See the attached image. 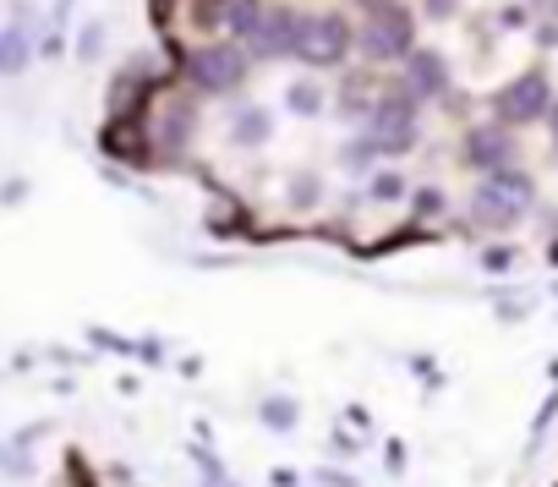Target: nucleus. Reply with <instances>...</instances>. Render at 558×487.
Returning a JSON list of instances; mask_svg holds the SVG:
<instances>
[{"label":"nucleus","instance_id":"f257e3e1","mask_svg":"<svg viewBox=\"0 0 558 487\" xmlns=\"http://www.w3.org/2000/svg\"><path fill=\"white\" fill-rule=\"evenodd\" d=\"M416 12L411 7H378V12H367L362 17V28H356V56H362V66L367 72H384V66H405V56L416 50Z\"/></svg>","mask_w":558,"mask_h":487},{"label":"nucleus","instance_id":"f03ea898","mask_svg":"<svg viewBox=\"0 0 558 487\" xmlns=\"http://www.w3.org/2000/svg\"><path fill=\"white\" fill-rule=\"evenodd\" d=\"M362 137L373 143L378 159H405V154L422 143V105H416L400 83H389V88L378 94V105H373Z\"/></svg>","mask_w":558,"mask_h":487},{"label":"nucleus","instance_id":"7ed1b4c3","mask_svg":"<svg viewBox=\"0 0 558 487\" xmlns=\"http://www.w3.org/2000/svg\"><path fill=\"white\" fill-rule=\"evenodd\" d=\"M351 50H356V28L345 12L324 7V12H302V28H296V61L307 72H340L351 66Z\"/></svg>","mask_w":558,"mask_h":487},{"label":"nucleus","instance_id":"20e7f679","mask_svg":"<svg viewBox=\"0 0 558 487\" xmlns=\"http://www.w3.org/2000/svg\"><path fill=\"white\" fill-rule=\"evenodd\" d=\"M536 203V181L525 170H498V175H482L476 192H471V224L482 230H514Z\"/></svg>","mask_w":558,"mask_h":487},{"label":"nucleus","instance_id":"39448f33","mask_svg":"<svg viewBox=\"0 0 558 487\" xmlns=\"http://www.w3.org/2000/svg\"><path fill=\"white\" fill-rule=\"evenodd\" d=\"M181 72L186 83L203 94V99H225V94H241L246 77H252V61L241 45H225V39H203L197 50L181 56Z\"/></svg>","mask_w":558,"mask_h":487},{"label":"nucleus","instance_id":"423d86ee","mask_svg":"<svg viewBox=\"0 0 558 487\" xmlns=\"http://www.w3.org/2000/svg\"><path fill=\"white\" fill-rule=\"evenodd\" d=\"M553 99H558V94H553L547 72H542V66H531V72L509 77V83L493 94V121H498V126H509V132H520V126H536V121H547Z\"/></svg>","mask_w":558,"mask_h":487},{"label":"nucleus","instance_id":"0eeeda50","mask_svg":"<svg viewBox=\"0 0 558 487\" xmlns=\"http://www.w3.org/2000/svg\"><path fill=\"white\" fill-rule=\"evenodd\" d=\"M296 28H302V12L296 7H286V0H263L257 23L241 39L246 61H286L296 50Z\"/></svg>","mask_w":558,"mask_h":487},{"label":"nucleus","instance_id":"6e6552de","mask_svg":"<svg viewBox=\"0 0 558 487\" xmlns=\"http://www.w3.org/2000/svg\"><path fill=\"white\" fill-rule=\"evenodd\" d=\"M257 12H263V0H192V28L208 39L241 45L246 28L257 23Z\"/></svg>","mask_w":558,"mask_h":487},{"label":"nucleus","instance_id":"1a4fd4ad","mask_svg":"<svg viewBox=\"0 0 558 487\" xmlns=\"http://www.w3.org/2000/svg\"><path fill=\"white\" fill-rule=\"evenodd\" d=\"M514 154H520V143H514V132H509V126H498V121L471 126V132H465V143H460V165H465V170H482V175L514 170Z\"/></svg>","mask_w":558,"mask_h":487},{"label":"nucleus","instance_id":"9d476101","mask_svg":"<svg viewBox=\"0 0 558 487\" xmlns=\"http://www.w3.org/2000/svg\"><path fill=\"white\" fill-rule=\"evenodd\" d=\"M416 105L422 99H444L449 94V56H438V50H427V45H416L411 56H405V66H400V77H395Z\"/></svg>","mask_w":558,"mask_h":487},{"label":"nucleus","instance_id":"9b49d317","mask_svg":"<svg viewBox=\"0 0 558 487\" xmlns=\"http://www.w3.org/2000/svg\"><path fill=\"white\" fill-rule=\"evenodd\" d=\"M99 148H105L110 159H148L154 132H148L143 115H110V121L99 126Z\"/></svg>","mask_w":558,"mask_h":487},{"label":"nucleus","instance_id":"f8f14e48","mask_svg":"<svg viewBox=\"0 0 558 487\" xmlns=\"http://www.w3.org/2000/svg\"><path fill=\"white\" fill-rule=\"evenodd\" d=\"M28 0L12 12V23L0 28V77H23L28 72V61H34V28H28Z\"/></svg>","mask_w":558,"mask_h":487},{"label":"nucleus","instance_id":"ddd939ff","mask_svg":"<svg viewBox=\"0 0 558 487\" xmlns=\"http://www.w3.org/2000/svg\"><path fill=\"white\" fill-rule=\"evenodd\" d=\"M154 132V148H186L192 143V132H197V105L192 99H170L165 110H159V126H148Z\"/></svg>","mask_w":558,"mask_h":487},{"label":"nucleus","instance_id":"4468645a","mask_svg":"<svg viewBox=\"0 0 558 487\" xmlns=\"http://www.w3.org/2000/svg\"><path fill=\"white\" fill-rule=\"evenodd\" d=\"M378 94H384V88L373 83V72H356V77H345V83H340V94H335V115H340V121L367 126V115H373Z\"/></svg>","mask_w":558,"mask_h":487},{"label":"nucleus","instance_id":"2eb2a0df","mask_svg":"<svg viewBox=\"0 0 558 487\" xmlns=\"http://www.w3.org/2000/svg\"><path fill=\"white\" fill-rule=\"evenodd\" d=\"M274 137V115L263 105H235L230 110V143L235 148H263Z\"/></svg>","mask_w":558,"mask_h":487},{"label":"nucleus","instance_id":"dca6fc26","mask_svg":"<svg viewBox=\"0 0 558 487\" xmlns=\"http://www.w3.org/2000/svg\"><path fill=\"white\" fill-rule=\"evenodd\" d=\"M286 110H291V115H307V121H313V115H324V88H318L313 77L291 83V88H286Z\"/></svg>","mask_w":558,"mask_h":487},{"label":"nucleus","instance_id":"f3484780","mask_svg":"<svg viewBox=\"0 0 558 487\" xmlns=\"http://www.w3.org/2000/svg\"><path fill=\"white\" fill-rule=\"evenodd\" d=\"M335 159H340V170H345V175H367L378 154H373V143H367V137H345Z\"/></svg>","mask_w":558,"mask_h":487},{"label":"nucleus","instance_id":"a211bd4d","mask_svg":"<svg viewBox=\"0 0 558 487\" xmlns=\"http://www.w3.org/2000/svg\"><path fill=\"white\" fill-rule=\"evenodd\" d=\"M405 192H411V186H405L400 170H378V175L367 181V197H373V203H400Z\"/></svg>","mask_w":558,"mask_h":487},{"label":"nucleus","instance_id":"6ab92c4d","mask_svg":"<svg viewBox=\"0 0 558 487\" xmlns=\"http://www.w3.org/2000/svg\"><path fill=\"white\" fill-rule=\"evenodd\" d=\"M324 203V181L307 170V175H291V208L302 214V208H318Z\"/></svg>","mask_w":558,"mask_h":487},{"label":"nucleus","instance_id":"aec40b11","mask_svg":"<svg viewBox=\"0 0 558 487\" xmlns=\"http://www.w3.org/2000/svg\"><path fill=\"white\" fill-rule=\"evenodd\" d=\"M263 422H268V427H291V422H296V405H291L286 394H274V400H263Z\"/></svg>","mask_w":558,"mask_h":487},{"label":"nucleus","instance_id":"412c9836","mask_svg":"<svg viewBox=\"0 0 558 487\" xmlns=\"http://www.w3.org/2000/svg\"><path fill=\"white\" fill-rule=\"evenodd\" d=\"M411 208H416V219H438L449 203H444V192H438V186H416V203H411Z\"/></svg>","mask_w":558,"mask_h":487},{"label":"nucleus","instance_id":"4be33fe9","mask_svg":"<svg viewBox=\"0 0 558 487\" xmlns=\"http://www.w3.org/2000/svg\"><path fill=\"white\" fill-rule=\"evenodd\" d=\"M99 50H105V28H99V23H88V28L77 34V56H83V61H94Z\"/></svg>","mask_w":558,"mask_h":487},{"label":"nucleus","instance_id":"5701e85b","mask_svg":"<svg viewBox=\"0 0 558 487\" xmlns=\"http://www.w3.org/2000/svg\"><path fill=\"white\" fill-rule=\"evenodd\" d=\"M422 17L449 23V17H460V0H422Z\"/></svg>","mask_w":558,"mask_h":487},{"label":"nucleus","instance_id":"b1692460","mask_svg":"<svg viewBox=\"0 0 558 487\" xmlns=\"http://www.w3.org/2000/svg\"><path fill=\"white\" fill-rule=\"evenodd\" d=\"M482 264H487V269H509V264H514V253H509V247H493Z\"/></svg>","mask_w":558,"mask_h":487},{"label":"nucleus","instance_id":"393cba45","mask_svg":"<svg viewBox=\"0 0 558 487\" xmlns=\"http://www.w3.org/2000/svg\"><path fill=\"white\" fill-rule=\"evenodd\" d=\"M547 132H553V143H558V99H553V110H547Z\"/></svg>","mask_w":558,"mask_h":487},{"label":"nucleus","instance_id":"a878e982","mask_svg":"<svg viewBox=\"0 0 558 487\" xmlns=\"http://www.w3.org/2000/svg\"><path fill=\"white\" fill-rule=\"evenodd\" d=\"M362 12H378V7H395V0H356Z\"/></svg>","mask_w":558,"mask_h":487},{"label":"nucleus","instance_id":"bb28decb","mask_svg":"<svg viewBox=\"0 0 558 487\" xmlns=\"http://www.w3.org/2000/svg\"><path fill=\"white\" fill-rule=\"evenodd\" d=\"M208 487H230V482H225V476H219V482H208Z\"/></svg>","mask_w":558,"mask_h":487}]
</instances>
